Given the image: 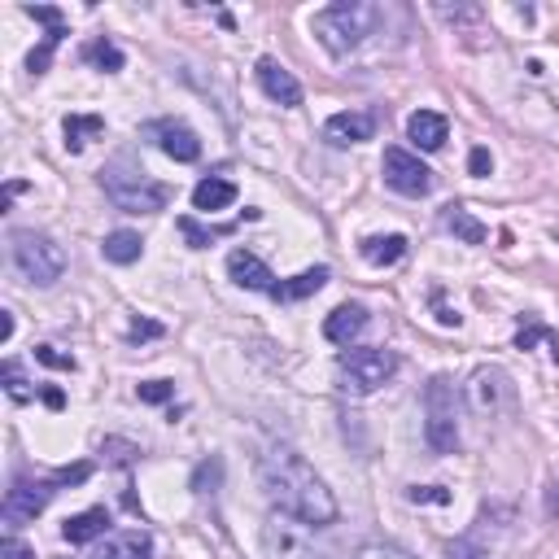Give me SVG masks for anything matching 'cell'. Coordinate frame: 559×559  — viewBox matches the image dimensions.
<instances>
[{"mask_svg":"<svg viewBox=\"0 0 559 559\" xmlns=\"http://www.w3.org/2000/svg\"><path fill=\"white\" fill-rule=\"evenodd\" d=\"M411 503H437V507H446L450 503V494L442 490V485H415V490L407 494Z\"/></svg>","mask_w":559,"mask_h":559,"instance_id":"1f68e13d","label":"cell"},{"mask_svg":"<svg viewBox=\"0 0 559 559\" xmlns=\"http://www.w3.org/2000/svg\"><path fill=\"white\" fill-rule=\"evenodd\" d=\"M9 337H14V315L0 311V341H9Z\"/></svg>","mask_w":559,"mask_h":559,"instance_id":"8d00e7d4","label":"cell"},{"mask_svg":"<svg viewBox=\"0 0 559 559\" xmlns=\"http://www.w3.org/2000/svg\"><path fill=\"white\" fill-rule=\"evenodd\" d=\"M40 398H44V407H49V411H62V407H66V394H62V389H53V385L44 389Z\"/></svg>","mask_w":559,"mask_h":559,"instance_id":"e575fe53","label":"cell"},{"mask_svg":"<svg viewBox=\"0 0 559 559\" xmlns=\"http://www.w3.org/2000/svg\"><path fill=\"white\" fill-rule=\"evenodd\" d=\"M407 136H411V145L415 149H424V153H433V149H442L446 145V136H450V123L437 110H415L407 118Z\"/></svg>","mask_w":559,"mask_h":559,"instance_id":"2e32d148","label":"cell"},{"mask_svg":"<svg viewBox=\"0 0 559 559\" xmlns=\"http://www.w3.org/2000/svg\"><path fill=\"white\" fill-rule=\"evenodd\" d=\"M442 223H446V228L459 236V241H468V245H481V241H485V228H481V223L472 219V214L463 210V206H446Z\"/></svg>","mask_w":559,"mask_h":559,"instance_id":"cb8c5ba5","label":"cell"},{"mask_svg":"<svg viewBox=\"0 0 559 559\" xmlns=\"http://www.w3.org/2000/svg\"><path fill=\"white\" fill-rule=\"evenodd\" d=\"M511 542V516L507 511H485L463 538L446 546V559H503Z\"/></svg>","mask_w":559,"mask_h":559,"instance_id":"52a82bcc","label":"cell"},{"mask_svg":"<svg viewBox=\"0 0 559 559\" xmlns=\"http://www.w3.org/2000/svg\"><path fill=\"white\" fill-rule=\"evenodd\" d=\"M511 402V380L507 372H498V367H477L468 380V407L485 415V420H494L498 411H503Z\"/></svg>","mask_w":559,"mask_h":559,"instance_id":"8fae6325","label":"cell"},{"mask_svg":"<svg viewBox=\"0 0 559 559\" xmlns=\"http://www.w3.org/2000/svg\"><path fill=\"white\" fill-rule=\"evenodd\" d=\"M92 559H153V542L149 533H114L97 546Z\"/></svg>","mask_w":559,"mask_h":559,"instance_id":"ac0fdd59","label":"cell"},{"mask_svg":"<svg viewBox=\"0 0 559 559\" xmlns=\"http://www.w3.org/2000/svg\"><path fill=\"white\" fill-rule=\"evenodd\" d=\"M328 276H332L328 267H311V271H302V276H293V280H280L271 297H276V302H302V297H311V293L324 289Z\"/></svg>","mask_w":559,"mask_h":559,"instance_id":"d6986e66","label":"cell"},{"mask_svg":"<svg viewBox=\"0 0 559 559\" xmlns=\"http://www.w3.org/2000/svg\"><path fill=\"white\" fill-rule=\"evenodd\" d=\"M62 35H66V27H62V31H49V35H44V44H40V49H35V53L27 57V70H31V75H44V70H49L53 53H57V44H62Z\"/></svg>","mask_w":559,"mask_h":559,"instance_id":"4316f807","label":"cell"},{"mask_svg":"<svg viewBox=\"0 0 559 559\" xmlns=\"http://www.w3.org/2000/svg\"><path fill=\"white\" fill-rule=\"evenodd\" d=\"M53 494H57V477L53 481H14L5 490V529L14 533V529L27 525V520H35L44 507H49Z\"/></svg>","mask_w":559,"mask_h":559,"instance_id":"9c48e42d","label":"cell"},{"mask_svg":"<svg viewBox=\"0 0 559 559\" xmlns=\"http://www.w3.org/2000/svg\"><path fill=\"white\" fill-rule=\"evenodd\" d=\"M140 136L153 140L166 158H175V162H197L201 158V140L193 127H184V123H175V118H153V123L140 127Z\"/></svg>","mask_w":559,"mask_h":559,"instance_id":"30bf717a","label":"cell"},{"mask_svg":"<svg viewBox=\"0 0 559 559\" xmlns=\"http://www.w3.org/2000/svg\"><path fill=\"white\" fill-rule=\"evenodd\" d=\"M546 503H551V511L559 516V477H555V485H551V498H546Z\"/></svg>","mask_w":559,"mask_h":559,"instance_id":"74e56055","label":"cell"},{"mask_svg":"<svg viewBox=\"0 0 559 559\" xmlns=\"http://www.w3.org/2000/svg\"><path fill=\"white\" fill-rule=\"evenodd\" d=\"M35 359H40L44 367H57V372H75V359L62 350H53V346H35Z\"/></svg>","mask_w":559,"mask_h":559,"instance_id":"f546056e","label":"cell"},{"mask_svg":"<svg viewBox=\"0 0 559 559\" xmlns=\"http://www.w3.org/2000/svg\"><path fill=\"white\" fill-rule=\"evenodd\" d=\"M228 276L241 284V289H254V293H276V276H271V267L263 263L258 254H249V249H232L228 254Z\"/></svg>","mask_w":559,"mask_h":559,"instance_id":"7c38bea8","label":"cell"},{"mask_svg":"<svg viewBox=\"0 0 559 559\" xmlns=\"http://www.w3.org/2000/svg\"><path fill=\"white\" fill-rule=\"evenodd\" d=\"M171 394H175L171 380H145L140 385V402H171Z\"/></svg>","mask_w":559,"mask_h":559,"instance_id":"4dcf8cb0","label":"cell"},{"mask_svg":"<svg viewBox=\"0 0 559 559\" xmlns=\"http://www.w3.org/2000/svg\"><path fill=\"white\" fill-rule=\"evenodd\" d=\"M14 263L31 284L49 289V284L62 280L66 254H62V245L44 232H14Z\"/></svg>","mask_w":559,"mask_h":559,"instance_id":"8992f818","label":"cell"},{"mask_svg":"<svg viewBox=\"0 0 559 559\" xmlns=\"http://www.w3.org/2000/svg\"><path fill=\"white\" fill-rule=\"evenodd\" d=\"M354 559H415V555L402 551V546H394V542H367V546H359Z\"/></svg>","mask_w":559,"mask_h":559,"instance_id":"f1b7e54d","label":"cell"},{"mask_svg":"<svg viewBox=\"0 0 559 559\" xmlns=\"http://www.w3.org/2000/svg\"><path fill=\"white\" fill-rule=\"evenodd\" d=\"M363 328H367V306L363 302H341L337 311L324 319V337L332 341V346H350Z\"/></svg>","mask_w":559,"mask_h":559,"instance_id":"9a60e30c","label":"cell"},{"mask_svg":"<svg viewBox=\"0 0 559 559\" xmlns=\"http://www.w3.org/2000/svg\"><path fill=\"white\" fill-rule=\"evenodd\" d=\"M359 254L367 258L372 267H394L402 254H407V236L389 232V236H367V241L359 245Z\"/></svg>","mask_w":559,"mask_h":559,"instance_id":"44dd1931","label":"cell"},{"mask_svg":"<svg viewBox=\"0 0 559 559\" xmlns=\"http://www.w3.org/2000/svg\"><path fill=\"white\" fill-rule=\"evenodd\" d=\"M258 477H263L267 498L284 516L302 520V525H315V529L337 520V498H332V490L315 477V468L297 450H289V446L267 450L263 463H258Z\"/></svg>","mask_w":559,"mask_h":559,"instance_id":"6da1fadb","label":"cell"},{"mask_svg":"<svg viewBox=\"0 0 559 559\" xmlns=\"http://www.w3.org/2000/svg\"><path fill=\"white\" fill-rule=\"evenodd\" d=\"M376 5H363V0H337V5L319 9L315 14V35L324 40L328 53H350L372 35L376 27Z\"/></svg>","mask_w":559,"mask_h":559,"instance_id":"3957f363","label":"cell"},{"mask_svg":"<svg viewBox=\"0 0 559 559\" xmlns=\"http://www.w3.org/2000/svg\"><path fill=\"white\" fill-rule=\"evenodd\" d=\"M101 132H105V118L101 114H70L66 118V149L79 153L92 136H101Z\"/></svg>","mask_w":559,"mask_h":559,"instance_id":"603a6c76","label":"cell"},{"mask_svg":"<svg viewBox=\"0 0 559 559\" xmlns=\"http://www.w3.org/2000/svg\"><path fill=\"white\" fill-rule=\"evenodd\" d=\"M101 184H105V193H110L114 206L127 210V214H158L166 201H171V188L158 184L153 175H145L140 166H127L123 158L105 166Z\"/></svg>","mask_w":559,"mask_h":559,"instance_id":"7a4b0ae2","label":"cell"},{"mask_svg":"<svg viewBox=\"0 0 559 559\" xmlns=\"http://www.w3.org/2000/svg\"><path fill=\"white\" fill-rule=\"evenodd\" d=\"M424 437L437 455H455L459 450V389L450 376L428 380L424 389Z\"/></svg>","mask_w":559,"mask_h":559,"instance_id":"277c9868","label":"cell"},{"mask_svg":"<svg viewBox=\"0 0 559 559\" xmlns=\"http://www.w3.org/2000/svg\"><path fill=\"white\" fill-rule=\"evenodd\" d=\"M258 83H263V92L271 101H280V105H302V83H297L289 70H284L276 57H263L258 62Z\"/></svg>","mask_w":559,"mask_h":559,"instance_id":"5bb4252c","label":"cell"},{"mask_svg":"<svg viewBox=\"0 0 559 559\" xmlns=\"http://www.w3.org/2000/svg\"><path fill=\"white\" fill-rule=\"evenodd\" d=\"M468 171L477 175V180H485V175L494 171V158H490V149H472V158H468Z\"/></svg>","mask_w":559,"mask_h":559,"instance_id":"d6a6232c","label":"cell"},{"mask_svg":"<svg viewBox=\"0 0 559 559\" xmlns=\"http://www.w3.org/2000/svg\"><path fill=\"white\" fill-rule=\"evenodd\" d=\"M127 337L132 341H153V337H162V324H153V319H136V324L127 328Z\"/></svg>","mask_w":559,"mask_h":559,"instance_id":"836d02e7","label":"cell"},{"mask_svg":"<svg viewBox=\"0 0 559 559\" xmlns=\"http://www.w3.org/2000/svg\"><path fill=\"white\" fill-rule=\"evenodd\" d=\"M376 132V118L363 114V110H346V114H332L324 123V136L332 145H363V140H372Z\"/></svg>","mask_w":559,"mask_h":559,"instance_id":"4fadbf2b","label":"cell"},{"mask_svg":"<svg viewBox=\"0 0 559 559\" xmlns=\"http://www.w3.org/2000/svg\"><path fill=\"white\" fill-rule=\"evenodd\" d=\"M83 62H97L101 70H123V53H118L110 40H92L88 49H83Z\"/></svg>","mask_w":559,"mask_h":559,"instance_id":"484cf974","label":"cell"},{"mask_svg":"<svg viewBox=\"0 0 559 559\" xmlns=\"http://www.w3.org/2000/svg\"><path fill=\"white\" fill-rule=\"evenodd\" d=\"M380 171H385V184L394 188V193H402V197H428L433 193V171H428V166L407 149H385Z\"/></svg>","mask_w":559,"mask_h":559,"instance_id":"ba28073f","label":"cell"},{"mask_svg":"<svg viewBox=\"0 0 559 559\" xmlns=\"http://www.w3.org/2000/svg\"><path fill=\"white\" fill-rule=\"evenodd\" d=\"M0 555H5V559H35V551H27V546L14 542V538L5 542V551H0Z\"/></svg>","mask_w":559,"mask_h":559,"instance_id":"d590c367","label":"cell"},{"mask_svg":"<svg viewBox=\"0 0 559 559\" xmlns=\"http://www.w3.org/2000/svg\"><path fill=\"white\" fill-rule=\"evenodd\" d=\"M398 372V354L385 346H363V350H346L337 359V380L341 389L354 398L376 394L380 385H389V376Z\"/></svg>","mask_w":559,"mask_h":559,"instance_id":"5b68a950","label":"cell"},{"mask_svg":"<svg viewBox=\"0 0 559 559\" xmlns=\"http://www.w3.org/2000/svg\"><path fill=\"white\" fill-rule=\"evenodd\" d=\"M232 201H236V184L219 180V175H210V180H201L193 188V210H201V214H214V210L232 206Z\"/></svg>","mask_w":559,"mask_h":559,"instance_id":"ffe728a7","label":"cell"},{"mask_svg":"<svg viewBox=\"0 0 559 559\" xmlns=\"http://www.w3.org/2000/svg\"><path fill=\"white\" fill-rule=\"evenodd\" d=\"M180 232H184V241L193 245V249H206L210 241H219V236H232L236 223H223V228H201L197 219H188V214H184V219H180Z\"/></svg>","mask_w":559,"mask_h":559,"instance_id":"d4e9b609","label":"cell"},{"mask_svg":"<svg viewBox=\"0 0 559 559\" xmlns=\"http://www.w3.org/2000/svg\"><path fill=\"white\" fill-rule=\"evenodd\" d=\"M140 249H145V241H140L136 232H110V236L101 241V254L110 258V263H118V267L136 263V258H140Z\"/></svg>","mask_w":559,"mask_h":559,"instance_id":"7402d4cb","label":"cell"},{"mask_svg":"<svg viewBox=\"0 0 559 559\" xmlns=\"http://www.w3.org/2000/svg\"><path fill=\"white\" fill-rule=\"evenodd\" d=\"M105 529H110V511H105V507H88V511H79V516L66 520V525H62V538H66L70 546H83V542H97Z\"/></svg>","mask_w":559,"mask_h":559,"instance_id":"e0dca14e","label":"cell"},{"mask_svg":"<svg viewBox=\"0 0 559 559\" xmlns=\"http://www.w3.org/2000/svg\"><path fill=\"white\" fill-rule=\"evenodd\" d=\"M0 376H5V389H9V398L14 402H27L31 398V389H27V376H22V367L9 359L5 367H0Z\"/></svg>","mask_w":559,"mask_h":559,"instance_id":"83f0119b","label":"cell"}]
</instances>
